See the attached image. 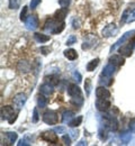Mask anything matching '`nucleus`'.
Masks as SVG:
<instances>
[{
    "label": "nucleus",
    "mask_w": 135,
    "mask_h": 146,
    "mask_svg": "<svg viewBox=\"0 0 135 146\" xmlns=\"http://www.w3.org/2000/svg\"><path fill=\"white\" fill-rule=\"evenodd\" d=\"M59 117L58 113L53 110H49L46 112H44L43 115V121L47 125H57L58 124Z\"/></svg>",
    "instance_id": "1"
},
{
    "label": "nucleus",
    "mask_w": 135,
    "mask_h": 146,
    "mask_svg": "<svg viewBox=\"0 0 135 146\" xmlns=\"http://www.w3.org/2000/svg\"><path fill=\"white\" fill-rule=\"evenodd\" d=\"M134 33H135L134 31H131V32H127V33H125V34H124L123 36L120 37V38H119V39H118V40L116 42L115 44H114V45H113V46L110 47V53L115 52V51L117 50V48H118V47L123 46V45H124V43H125V42H126V40H127V39H128L130 37L132 36V35H133Z\"/></svg>",
    "instance_id": "2"
},
{
    "label": "nucleus",
    "mask_w": 135,
    "mask_h": 146,
    "mask_svg": "<svg viewBox=\"0 0 135 146\" xmlns=\"http://www.w3.org/2000/svg\"><path fill=\"white\" fill-rule=\"evenodd\" d=\"M42 139H44L45 142H49V143H52V144H57L58 143V136L55 134L54 130H47V131H44L42 135H41Z\"/></svg>",
    "instance_id": "3"
},
{
    "label": "nucleus",
    "mask_w": 135,
    "mask_h": 146,
    "mask_svg": "<svg viewBox=\"0 0 135 146\" xmlns=\"http://www.w3.org/2000/svg\"><path fill=\"white\" fill-rule=\"evenodd\" d=\"M26 94L25 93H17L15 97H14V106H15V108L17 110H20L23 107H24V105H25V102H26Z\"/></svg>",
    "instance_id": "4"
},
{
    "label": "nucleus",
    "mask_w": 135,
    "mask_h": 146,
    "mask_svg": "<svg viewBox=\"0 0 135 146\" xmlns=\"http://www.w3.org/2000/svg\"><path fill=\"white\" fill-rule=\"evenodd\" d=\"M25 24H26L27 29H29V31H35V29L39 27V18H37L35 15H31V16H28L27 19L25 20Z\"/></svg>",
    "instance_id": "5"
},
{
    "label": "nucleus",
    "mask_w": 135,
    "mask_h": 146,
    "mask_svg": "<svg viewBox=\"0 0 135 146\" xmlns=\"http://www.w3.org/2000/svg\"><path fill=\"white\" fill-rule=\"evenodd\" d=\"M118 32V28L116 26L115 24H109L107 25L104 29H102V36L105 37H112V36H115Z\"/></svg>",
    "instance_id": "6"
},
{
    "label": "nucleus",
    "mask_w": 135,
    "mask_h": 146,
    "mask_svg": "<svg viewBox=\"0 0 135 146\" xmlns=\"http://www.w3.org/2000/svg\"><path fill=\"white\" fill-rule=\"evenodd\" d=\"M15 116L14 108L10 106H3L1 109V118L5 120H10L13 117Z\"/></svg>",
    "instance_id": "7"
},
{
    "label": "nucleus",
    "mask_w": 135,
    "mask_h": 146,
    "mask_svg": "<svg viewBox=\"0 0 135 146\" xmlns=\"http://www.w3.org/2000/svg\"><path fill=\"white\" fill-rule=\"evenodd\" d=\"M59 21H61V20H57V19H47L46 20V23H45V25H44V31L45 32H47V33H51V34H53L54 33V31H55V28H57V26H58Z\"/></svg>",
    "instance_id": "8"
},
{
    "label": "nucleus",
    "mask_w": 135,
    "mask_h": 146,
    "mask_svg": "<svg viewBox=\"0 0 135 146\" xmlns=\"http://www.w3.org/2000/svg\"><path fill=\"white\" fill-rule=\"evenodd\" d=\"M96 107L99 111H107L110 107V102L109 100H106V99H98L96 100Z\"/></svg>",
    "instance_id": "9"
},
{
    "label": "nucleus",
    "mask_w": 135,
    "mask_h": 146,
    "mask_svg": "<svg viewBox=\"0 0 135 146\" xmlns=\"http://www.w3.org/2000/svg\"><path fill=\"white\" fill-rule=\"evenodd\" d=\"M97 38L92 35H89L83 39V44H82V50H89L90 47H92L94 45H96Z\"/></svg>",
    "instance_id": "10"
},
{
    "label": "nucleus",
    "mask_w": 135,
    "mask_h": 146,
    "mask_svg": "<svg viewBox=\"0 0 135 146\" xmlns=\"http://www.w3.org/2000/svg\"><path fill=\"white\" fill-rule=\"evenodd\" d=\"M134 43L135 40H133L132 43H127L126 45H123L119 50L120 54L124 55V56H131L132 52H133V47H134Z\"/></svg>",
    "instance_id": "11"
},
{
    "label": "nucleus",
    "mask_w": 135,
    "mask_h": 146,
    "mask_svg": "<svg viewBox=\"0 0 135 146\" xmlns=\"http://www.w3.org/2000/svg\"><path fill=\"white\" fill-rule=\"evenodd\" d=\"M96 96L98 99H106V100H109V98H110V92L108 91L106 88L99 87V88H97V90H96Z\"/></svg>",
    "instance_id": "12"
},
{
    "label": "nucleus",
    "mask_w": 135,
    "mask_h": 146,
    "mask_svg": "<svg viewBox=\"0 0 135 146\" xmlns=\"http://www.w3.org/2000/svg\"><path fill=\"white\" fill-rule=\"evenodd\" d=\"M115 65L113 64V63H109V64H107L105 68H104V70H102V73H101V76H104V78H110L114 72H115Z\"/></svg>",
    "instance_id": "13"
},
{
    "label": "nucleus",
    "mask_w": 135,
    "mask_h": 146,
    "mask_svg": "<svg viewBox=\"0 0 135 146\" xmlns=\"http://www.w3.org/2000/svg\"><path fill=\"white\" fill-rule=\"evenodd\" d=\"M68 93L70 94V97H78V96H82V92L80 90V88L77 84H70L68 87Z\"/></svg>",
    "instance_id": "14"
},
{
    "label": "nucleus",
    "mask_w": 135,
    "mask_h": 146,
    "mask_svg": "<svg viewBox=\"0 0 135 146\" xmlns=\"http://www.w3.org/2000/svg\"><path fill=\"white\" fill-rule=\"evenodd\" d=\"M54 91V88L50 83H44L41 86V93L44 96H51Z\"/></svg>",
    "instance_id": "15"
},
{
    "label": "nucleus",
    "mask_w": 135,
    "mask_h": 146,
    "mask_svg": "<svg viewBox=\"0 0 135 146\" xmlns=\"http://www.w3.org/2000/svg\"><path fill=\"white\" fill-rule=\"evenodd\" d=\"M74 117V112L71 111V110H65L63 113H62V121L64 124H69Z\"/></svg>",
    "instance_id": "16"
},
{
    "label": "nucleus",
    "mask_w": 135,
    "mask_h": 146,
    "mask_svg": "<svg viewBox=\"0 0 135 146\" xmlns=\"http://www.w3.org/2000/svg\"><path fill=\"white\" fill-rule=\"evenodd\" d=\"M64 56H65L68 60H70V61H74V60L78 57L77 51H76V50H73V48L65 50V51H64Z\"/></svg>",
    "instance_id": "17"
},
{
    "label": "nucleus",
    "mask_w": 135,
    "mask_h": 146,
    "mask_svg": "<svg viewBox=\"0 0 135 146\" xmlns=\"http://www.w3.org/2000/svg\"><path fill=\"white\" fill-rule=\"evenodd\" d=\"M67 14H68V9L62 7V9H59L58 11L55 13L54 18L57 19V20H64V18L67 17Z\"/></svg>",
    "instance_id": "18"
},
{
    "label": "nucleus",
    "mask_w": 135,
    "mask_h": 146,
    "mask_svg": "<svg viewBox=\"0 0 135 146\" xmlns=\"http://www.w3.org/2000/svg\"><path fill=\"white\" fill-rule=\"evenodd\" d=\"M110 63H113L114 65H122L124 63V58L122 57V54L120 55H113L110 58H109Z\"/></svg>",
    "instance_id": "19"
},
{
    "label": "nucleus",
    "mask_w": 135,
    "mask_h": 146,
    "mask_svg": "<svg viewBox=\"0 0 135 146\" xmlns=\"http://www.w3.org/2000/svg\"><path fill=\"white\" fill-rule=\"evenodd\" d=\"M5 136H6V139H7V142L9 144H14L16 142V139H17V134L14 133V131H8V133H6Z\"/></svg>",
    "instance_id": "20"
},
{
    "label": "nucleus",
    "mask_w": 135,
    "mask_h": 146,
    "mask_svg": "<svg viewBox=\"0 0 135 146\" xmlns=\"http://www.w3.org/2000/svg\"><path fill=\"white\" fill-rule=\"evenodd\" d=\"M34 37H35V39H36L39 43H41V44L46 43V42L50 40V36H49V35H44V34H39V33H36V34L34 35Z\"/></svg>",
    "instance_id": "21"
},
{
    "label": "nucleus",
    "mask_w": 135,
    "mask_h": 146,
    "mask_svg": "<svg viewBox=\"0 0 135 146\" xmlns=\"http://www.w3.org/2000/svg\"><path fill=\"white\" fill-rule=\"evenodd\" d=\"M98 64H99V58H95V60L90 61V62L87 64V71L92 72V71L96 69L97 66H98Z\"/></svg>",
    "instance_id": "22"
},
{
    "label": "nucleus",
    "mask_w": 135,
    "mask_h": 146,
    "mask_svg": "<svg viewBox=\"0 0 135 146\" xmlns=\"http://www.w3.org/2000/svg\"><path fill=\"white\" fill-rule=\"evenodd\" d=\"M18 70L21 71V72H28L31 70V65H29L28 62L21 61V62H19V64H18Z\"/></svg>",
    "instance_id": "23"
},
{
    "label": "nucleus",
    "mask_w": 135,
    "mask_h": 146,
    "mask_svg": "<svg viewBox=\"0 0 135 146\" xmlns=\"http://www.w3.org/2000/svg\"><path fill=\"white\" fill-rule=\"evenodd\" d=\"M47 104H49V100H47V98L44 97V94L43 96H39V98H37V105H39V107L45 108L47 106Z\"/></svg>",
    "instance_id": "24"
},
{
    "label": "nucleus",
    "mask_w": 135,
    "mask_h": 146,
    "mask_svg": "<svg viewBox=\"0 0 135 146\" xmlns=\"http://www.w3.org/2000/svg\"><path fill=\"white\" fill-rule=\"evenodd\" d=\"M71 102H72L74 106H82V104H83V98H82V96L71 97Z\"/></svg>",
    "instance_id": "25"
},
{
    "label": "nucleus",
    "mask_w": 135,
    "mask_h": 146,
    "mask_svg": "<svg viewBox=\"0 0 135 146\" xmlns=\"http://www.w3.org/2000/svg\"><path fill=\"white\" fill-rule=\"evenodd\" d=\"M81 121H82V116H78V118H73L69 123V125H70V127H78L81 125Z\"/></svg>",
    "instance_id": "26"
},
{
    "label": "nucleus",
    "mask_w": 135,
    "mask_h": 146,
    "mask_svg": "<svg viewBox=\"0 0 135 146\" xmlns=\"http://www.w3.org/2000/svg\"><path fill=\"white\" fill-rule=\"evenodd\" d=\"M131 133H127V131H125V133H123V134H120V139H122V142L124 143V144H127L130 141H131Z\"/></svg>",
    "instance_id": "27"
},
{
    "label": "nucleus",
    "mask_w": 135,
    "mask_h": 146,
    "mask_svg": "<svg viewBox=\"0 0 135 146\" xmlns=\"http://www.w3.org/2000/svg\"><path fill=\"white\" fill-rule=\"evenodd\" d=\"M10 9H18L20 6V0H8Z\"/></svg>",
    "instance_id": "28"
},
{
    "label": "nucleus",
    "mask_w": 135,
    "mask_h": 146,
    "mask_svg": "<svg viewBox=\"0 0 135 146\" xmlns=\"http://www.w3.org/2000/svg\"><path fill=\"white\" fill-rule=\"evenodd\" d=\"M133 21H135V9H132V10L128 9V15H127L126 23H133Z\"/></svg>",
    "instance_id": "29"
},
{
    "label": "nucleus",
    "mask_w": 135,
    "mask_h": 146,
    "mask_svg": "<svg viewBox=\"0 0 135 146\" xmlns=\"http://www.w3.org/2000/svg\"><path fill=\"white\" fill-rule=\"evenodd\" d=\"M84 89H86V94L89 96L90 92H91V82H90V79H86V82H84Z\"/></svg>",
    "instance_id": "30"
},
{
    "label": "nucleus",
    "mask_w": 135,
    "mask_h": 146,
    "mask_svg": "<svg viewBox=\"0 0 135 146\" xmlns=\"http://www.w3.org/2000/svg\"><path fill=\"white\" fill-rule=\"evenodd\" d=\"M27 9H28V8H27L26 6H24V7H23V10H21V13H20V20H23V21H25V20L27 19V17H26V16H27Z\"/></svg>",
    "instance_id": "31"
},
{
    "label": "nucleus",
    "mask_w": 135,
    "mask_h": 146,
    "mask_svg": "<svg viewBox=\"0 0 135 146\" xmlns=\"http://www.w3.org/2000/svg\"><path fill=\"white\" fill-rule=\"evenodd\" d=\"M72 76H73V79L77 81L78 83H80V82L82 81V76H81V74L78 72V71H74L73 74H72Z\"/></svg>",
    "instance_id": "32"
},
{
    "label": "nucleus",
    "mask_w": 135,
    "mask_h": 146,
    "mask_svg": "<svg viewBox=\"0 0 135 146\" xmlns=\"http://www.w3.org/2000/svg\"><path fill=\"white\" fill-rule=\"evenodd\" d=\"M76 42H77V37L71 35V36L68 38V40H67V45H72V44H74Z\"/></svg>",
    "instance_id": "33"
},
{
    "label": "nucleus",
    "mask_w": 135,
    "mask_h": 146,
    "mask_svg": "<svg viewBox=\"0 0 135 146\" xmlns=\"http://www.w3.org/2000/svg\"><path fill=\"white\" fill-rule=\"evenodd\" d=\"M62 141H63V143H64L65 145H71V138H70L68 135H64V136L62 137Z\"/></svg>",
    "instance_id": "34"
},
{
    "label": "nucleus",
    "mask_w": 135,
    "mask_h": 146,
    "mask_svg": "<svg viewBox=\"0 0 135 146\" xmlns=\"http://www.w3.org/2000/svg\"><path fill=\"white\" fill-rule=\"evenodd\" d=\"M59 3H60L61 7L67 8V7L70 5V0H59Z\"/></svg>",
    "instance_id": "35"
},
{
    "label": "nucleus",
    "mask_w": 135,
    "mask_h": 146,
    "mask_svg": "<svg viewBox=\"0 0 135 146\" xmlns=\"http://www.w3.org/2000/svg\"><path fill=\"white\" fill-rule=\"evenodd\" d=\"M39 112H37V109L35 108L34 111H33V121H34V123H37V121H39Z\"/></svg>",
    "instance_id": "36"
},
{
    "label": "nucleus",
    "mask_w": 135,
    "mask_h": 146,
    "mask_svg": "<svg viewBox=\"0 0 135 146\" xmlns=\"http://www.w3.org/2000/svg\"><path fill=\"white\" fill-rule=\"evenodd\" d=\"M39 2H41V0H31V8L35 9L39 5Z\"/></svg>",
    "instance_id": "37"
},
{
    "label": "nucleus",
    "mask_w": 135,
    "mask_h": 146,
    "mask_svg": "<svg viewBox=\"0 0 135 146\" xmlns=\"http://www.w3.org/2000/svg\"><path fill=\"white\" fill-rule=\"evenodd\" d=\"M54 131L57 134H64L65 133V128L64 127H55L54 128Z\"/></svg>",
    "instance_id": "38"
},
{
    "label": "nucleus",
    "mask_w": 135,
    "mask_h": 146,
    "mask_svg": "<svg viewBox=\"0 0 135 146\" xmlns=\"http://www.w3.org/2000/svg\"><path fill=\"white\" fill-rule=\"evenodd\" d=\"M41 52L44 55L49 54L50 53V47H41Z\"/></svg>",
    "instance_id": "39"
},
{
    "label": "nucleus",
    "mask_w": 135,
    "mask_h": 146,
    "mask_svg": "<svg viewBox=\"0 0 135 146\" xmlns=\"http://www.w3.org/2000/svg\"><path fill=\"white\" fill-rule=\"evenodd\" d=\"M130 128H131L132 131H134L135 133V118L131 120V123H130Z\"/></svg>",
    "instance_id": "40"
},
{
    "label": "nucleus",
    "mask_w": 135,
    "mask_h": 146,
    "mask_svg": "<svg viewBox=\"0 0 135 146\" xmlns=\"http://www.w3.org/2000/svg\"><path fill=\"white\" fill-rule=\"evenodd\" d=\"M80 26H79V21H77V19H73V28H79Z\"/></svg>",
    "instance_id": "41"
},
{
    "label": "nucleus",
    "mask_w": 135,
    "mask_h": 146,
    "mask_svg": "<svg viewBox=\"0 0 135 146\" xmlns=\"http://www.w3.org/2000/svg\"><path fill=\"white\" fill-rule=\"evenodd\" d=\"M70 133H71V136H72V137H74V138H77V136H78V131H74V130H71Z\"/></svg>",
    "instance_id": "42"
},
{
    "label": "nucleus",
    "mask_w": 135,
    "mask_h": 146,
    "mask_svg": "<svg viewBox=\"0 0 135 146\" xmlns=\"http://www.w3.org/2000/svg\"><path fill=\"white\" fill-rule=\"evenodd\" d=\"M21 145H29L28 143H26L25 141H20L19 143H18V146H21Z\"/></svg>",
    "instance_id": "43"
},
{
    "label": "nucleus",
    "mask_w": 135,
    "mask_h": 146,
    "mask_svg": "<svg viewBox=\"0 0 135 146\" xmlns=\"http://www.w3.org/2000/svg\"><path fill=\"white\" fill-rule=\"evenodd\" d=\"M78 145H87V142L81 141V142H79V143H78Z\"/></svg>",
    "instance_id": "44"
}]
</instances>
